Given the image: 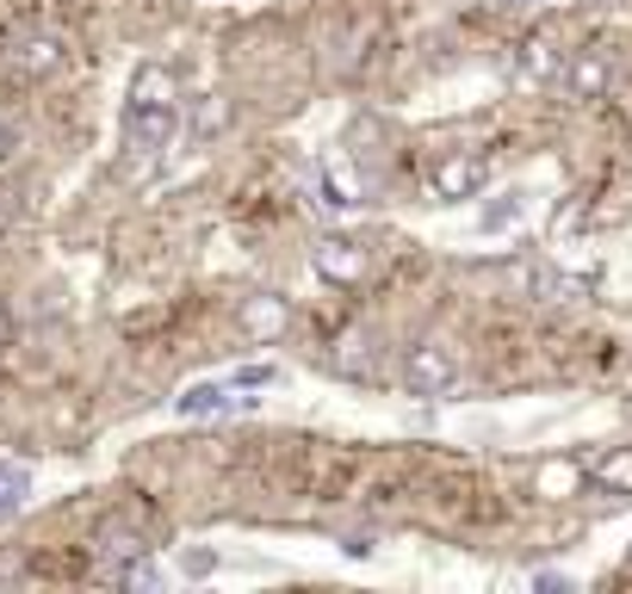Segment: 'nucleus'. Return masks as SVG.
I'll use <instances>...</instances> for the list:
<instances>
[{
  "mask_svg": "<svg viewBox=\"0 0 632 594\" xmlns=\"http://www.w3.org/2000/svg\"><path fill=\"white\" fill-rule=\"evenodd\" d=\"M143 532H130V527H106L99 532V563H106V570H118V563H130V558H143Z\"/></svg>",
  "mask_w": 632,
  "mask_h": 594,
  "instance_id": "13",
  "label": "nucleus"
},
{
  "mask_svg": "<svg viewBox=\"0 0 632 594\" xmlns=\"http://www.w3.org/2000/svg\"><path fill=\"white\" fill-rule=\"evenodd\" d=\"M130 99H143V106H175V99H180L175 68H168V63H143L137 75H130Z\"/></svg>",
  "mask_w": 632,
  "mask_h": 594,
  "instance_id": "11",
  "label": "nucleus"
},
{
  "mask_svg": "<svg viewBox=\"0 0 632 594\" xmlns=\"http://www.w3.org/2000/svg\"><path fill=\"white\" fill-rule=\"evenodd\" d=\"M7 149H13V137H7V125H0V161H7Z\"/></svg>",
  "mask_w": 632,
  "mask_h": 594,
  "instance_id": "24",
  "label": "nucleus"
},
{
  "mask_svg": "<svg viewBox=\"0 0 632 594\" xmlns=\"http://www.w3.org/2000/svg\"><path fill=\"white\" fill-rule=\"evenodd\" d=\"M453 378H459V360L441 341L410 347V360H403V384H410V396H446L453 391Z\"/></svg>",
  "mask_w": 632,
  "mask_h": 594,
  "instance_id": "3",
  "label": "nucleus"
},
{
  "mask_svg": "<svg viewBox=\"0 0 632 594\" xmlns=\"http://www.w3.org/2000/svg\"><path fill=\"white\" fill-rule=\"evenodd\" d=\"M180 570H187V576H211V570H218V551H180Z\"/></svg>",
  "mask_w": 632,
  "mask_h": 594,
  "instance_id": "21",
  "label": "nucleus"
},
{
  "mask_svg": "<svg viewBox=\"0 0 632 594\" xmlns=\"http://www.w3.org/2000/svg\"><path fill=\"white\" fill-rule=\"evenodd\" d=\"M236 322L254 347H273V341H285V329H292V304H285L280 291H254V297H242Z\"/></svg>",
  "mask_w": 632,
  "mask_h": 594,
  "instance_id": "4",
  "label": "nucleus"
},
{
  "mask_svg": "<svg viewBox=\"0 0 632 594\" xmlns=\"http://www.w3.org/2000/svg\"><path fill=\"white\" fill-rule=\"evenodd\" d=\"M7 63H13L25 81H44V75L63 68V38H56V32H25V38L7 44Z\"/></svg>",
  "mask_w": 632,
  "mask_h": 594,
  "instance_id": "7",
  "label": "nucleus"
},
{
  "mask_svg": "<svg viewBox=\"0 0 632 594\" xmlns=\"http://www.w3.org/2000/svg\"><path fill=\"white\" fill-rule=\"evenodd\" d=\"M316 187H323V204H329V211H354V204L366 199L360 180L348 173V161H323V168H316Z\"/></svg>",
  "mask_w": 632,
  "mask_h": 594,
  "instance_id": "10",
  "label": "nucleus"
},
{
  "mask_svg": "<svg viewBox=\"0 0 632 594\" xmlns=\"http://www.w3.org/2000/svg\"><path fill=\"white\" fill-rule=\"evenodd\" d=\"M558 68H565V63L552 56V44H546V38H527V44H522V75L527 81H552Z\"/></svg>",
  "mask_w": 632,
  "mask_h": 594,
  "instance_id": "15",
  "label": "nucleus"
},
{
  "mask_svg": "<svg viewBox=\"0 0 632 594\" xmlns=\"http://www.w3.org/2000/svg\"><path fill=\"white\" fill-rule=\"evenodd\" d=\"M25 496H32V477L0 458V515H19V508H25Z\"/></svg>",
  "mask_w": 632,
  "mask_h": 594,
  "instance_id": "16",
  "label": "nucleus"
},
{
  "mask_svg": "<svg viewBox=\"0 0 632 594\" xmlns=\"http://www.w3.org/2000/svg\"><path fill=\"white\" fill-rule=\"evenodd\" d=\"M484 180H491V161L472 156V149H453V156H441V161H434V173H428L434 199H446V204L477 199V192H484Z\"/></svg>",
  "mask_w": 632,
  "mask_h": 594,
  "instance_id": "2",
  "label": "nucleus"
},
{
  "mask_svg": "<svg viewBox=\"0 0 632 594\" xmlns=\"http://www.w3.org/2000/svg\"><path fill=\"white\" fill-rule=\"evenodd\" d=\"M589 477H596V489H608V496L632 501V446H614V453H601L596 465H589Z\"/></svg>",
  "mask_w": 632,
  "mask_h": 594,
  "instance_id": "12",
  "label": "nucleus"
},
{
  "mask_svg": "<svg viewBox=\"0 0 632 594\" xmlns=\"http://www.w3.org/2000/svg\"><path fill=\"white\" fill-rule=\"evenodd\" d=\"M515 218H522V199H503V204L484 211V230H503V223H515Z\"/></svg>",
  "mask_w": 632,
  "mask_h": 594,
  "instance_id": "22",
  "label": "nucleus"
},
{
  "mask_svg": "<svg viewBox=\"0 0 632 594\" xmlns=\"http://www.w3.org/2000/svg\"><path fill=\"white\" fill-rule=\"evenodd\" d=\"M180 137V112L175 106H143V99H130L125 106V149L137 161H156L168 156V142Z\"/></svg>",
  "mask_w": 632,
  "mask_h": 594,
  "instance_id": "1",
  "label": "nucleus"
},
{
  "mask_svg": "<svg viewBox=\"0 0 632 594\" xmlns=\"http://www.w3.org/2000/svg\"><path fill=\"white\" fill-rule=\"evenodd\" d=\"M558 81L570 87V99H601L608 94V56H601V50H577V56L558 68Z\"/></svg>",
  "mask_w": 632,
  "mask_h": 594,
  "instance_id": "9",
  "label": "nucleus"
},
{
  "mask_svg": "<svg viewBox=\"0 0 632 594\" xmlns=\"http://www.w3.org/2000/svg\"><path fill=\"white\" fill-rule=\"evenodd\" d=\"M310 266H316V279H329V285H360L366 279V248L348 242V235H323L310 248Z\"/></svg>",
  "mask_w": 632,
  "mask_h": 594,
  "instance_id": "5",
  "label": "nucleus"
},
{
  "mask_svg": "<svg viewBox=\"0 0 632 594\" xmlns=\"http://www.w3.org/2000/svg\"><path fill=\"white\" fill-rule=\"evenodd\" d=\"M534 582H539V588H565V594H570V576H558V570H539Z\"/></svg>",
  "mask_w": 632,
  "mask_h": 594,
  "instance_id": "23",
  "label": "nucleus"
},
{
  "mask_svg": "<svg viewBox=\"0 0 632 594\" xmlns=\"http://www.w3.org/2000/svg\"><path fill=\"white\" fill-rule=\"evenodd\" d=\"M223 130H230V99H223V94H206L199 106H192V137L211 142V137H223Z\"/></svg>",
  "mask_w": 632,
  "mask_h": 594,
  "instance_id": "14",
  "label": "nucleus"
},
{
  "mask_svg": "<svg viewBox=\"0 0 632 594\" xmlns=\"http://www.w3.org/2000/svg\"><path fill=\"white\" fill-rule=\"evenodd\" d=\"M372 341H360V335H348V341H335V372H372Z\"/></svg>",
  "mask_w": 632,
  "mask_h": 594,
  "instance_id": "17",
  "label": "nucleus"
},
{
  "mask_svg": "<svg viewBox=\"0 0 632 594\" xmlns=\"http://www.w3.org/2000/svg\"><path fill=\"white\" fill-rule=\"evenodd\" d=\"M0 347H7V310H0Z\"/></svg>",
  "mask_w": 632,
  "mask_h": 594,
  "instance_id": "25",
  "label": "nucleus"
},
{
  "mask_svg": "<svg viewBox=\"0 0 632 594\" xmlns=\"http://www.w3.org/2000/svg\"><path fill=\"white\" fill-rule=\"evenodd\" d=\"M527 285H534L546 304H552V297H583V279H558V273H534Z\"/></svg>",
  "mask_w": 632,
  "mask_h": 594,
  "instance_id": "19",
  "label": "nucleus"
},
{
  "mask_svg": "<svg viewBox=\"0 0 632 594\" xmlns=\"http://www.w3.org/2000/svg\"><path fill=\"white\" fill-rule=\"evenodd\" d=\"M112 576L125 582V588H161V563L149 558V551H143V558H130V563H118V570H112Z\"/></svg>",
  "mask_w": 632,
  "mask_h": 594,
  "instance_id": "18",
  "label": "nucleus"
},
{
  "mask_svg": "<svg viewBox=\"0 0 632 594\" xmlns=\"http://www.w3.org/2000/svg\"><path fill=\"white\" fill-rule=\"evenodd\" d=\"M589 484V465H577V458H539L534 465V496L539 501H577Z\"/></svg>",
  "mask_w": 632,
  "mask_h": 594,
  "instance_id": "8",
  "label": "nucleus"
},
{
  "mask_svg": "<svg viewBox=\"0 0 632 594\" xmlns=\"http://www.w3.org/2000/svg\"><path fill=\"white\" fill-rule=\"evenodd\" d=\"M267 384H280V372H273V365H242V372L230 378V391H267Z\"/></svg>",
  "mask_w": 632,
  "mask_h": 594,
  "instance_id": "20",
  "label": "nucleus"
},
{
  "mask_svg": "<svg viewBox=\"0 0 632 594\" xmlns=\"http://www.w3.org/2000/svg\"><path fill=\"white\" fill-rule=\"evenodd\" d=\"M175 409L187 422H206V415H236V409H254V396H236L230 391V378H206V384H187L175 396Z\"/></svg>",
  "mask_w": 632,
  "mask_h": 594,
  "instance_id": "6",
  "label": "nucleus"
}]
</instances>
